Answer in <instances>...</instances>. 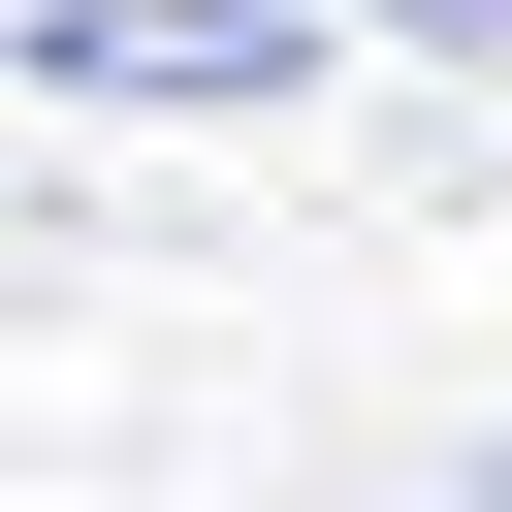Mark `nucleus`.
Listing matches in <instances>:
<instances>
[{
    "mask_svg": "<svg viewBox=\"0 0 512 512\" xmlns=\"http://www.w3.org/2000/svg\"><path fill=\"white\" fill-rule=\"evenodd\" d=\"M0 64H64V96H128V128H256V96L352 64V0H32Z\"/></svg>",
    "mask_w": 512,
    "mask_h": 512,
    "instance_id": "1",
    "label": "nucleus"
},
{
    "mask_svg": "<svg viewBox=\"0 0 512 512\" xmlns=\"http://www.w3.org/2000/svg\"><path fill=\"white\" fill-rule=\"evenodd\" d=\"M352 32H384V64H480V96H512V0H352Z\"/></svg>",
    "mask_w": 512,
    "mask_h": 512,
    "instance_id": "2",
    "label": "nucleus"
},
{
    "mask_svg": "<svg viewBox=\"0 0 512 512\" xmlns=\"http://www.w3.org/2000/svg\"><path fill=\"white\" fill-rule=\"evenodd\" d=\"M0 32H32V0H0Z\"/></svg>",
    "mask_w": 512,
    "mask_h": 512,
    "instance_id": "3",
    "label": "nucleus"
}]
</instances>
